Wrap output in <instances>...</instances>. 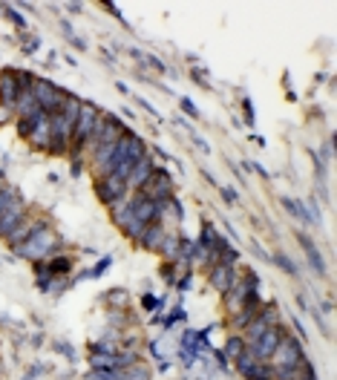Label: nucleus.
I'll list each match as a JSON object with an SVG mask.
<instances>
[{
    "mask_svg": "<svg viewBox=\"0 0 337 380\" xmlns=\"http://www.w3.org/2000/svg\"><path fill=\"white\" fill-rule=\"evenodd\" d=\"M306 352L294 334H283V340L277 343L274 354L268 357V366H271V380H300V369L306 363Z\"/></svg>",
    "mask_w": 337,
    "mask_h": 380,
    "instance_id": "f257e3e1",
    "label": "nucleus"
},
{
    "mask_svg": "<svg viewBox=\"0 0 337 380\" xmlns=\"http://www.w3.org/2000/svg\"><path fill=\"white\" fill-rule=\"evenodd\" d=\"M81 98L67 95L63 107L50 115V124H52V139H50V153L52 156H70V144H72V127L78 121V112H81Z\"/></svg>",
    "mask_w": 337,
    "mask_h": 380,
    "instance_id": "f03ea898",
    "label": "nucleus"
},
{
    "mask_svg": "<svg viewBox=\"0 0 337 380\" xmlns=\"http://www.w3.org/2000/svg\"><path fill=\"white\" fill-rule=\"evenodd\" d=\"M61 251V237L52 230L50 222H43L35 234H32L23 245L18 248H12V254L14 257H21V259H29V262H43V259H50Z\"/></svg>",
    "mask_w": 337,
    "mask_h": 380,
    "instance_id": "7ed1b4c3",
    "label": "nucleus"
},
{
    "mask_svg": "<svg viewBox=\"0 0 337 380\" xmlns=\"http://www.w3.org/2000/svg\"><path fill=\"white\" fill-rule=\"evenodd\" d=\"M101 119V110L95 104H81V112H78V121L72 127V144H70V156L72 161H84L87 159V141L92 136L95 124Z\"/></svg>",
    "mask_w": 337,
    "mask_h": 380,
    "instance_id": "20e7f679",
    "label": "nucleus"
},
{
    "mask_svg": "<svg viewBox=\"0 0 337 380\" xmlns=\"http://www.w3.org/2000/svg\"><path fill=\"white\" fill-rule=\"evenodd\" d=\"M32 95H35V101H38V110H41V112L55 115V112L63 107V101H67L70 92L58 90L52 81H46V78H35V84H32Z\"/></svg>",
    "mask_w": 337,
    "mask_h": 380,
    "instance_id": "39448f33",
    "label": "nucleus"
},
{
    "mask_svg": "<svg viewBox=\"0 0 337 380\" xmlns=\"http://www.w3.org/2000/svg\"><path fill=\"white\" fill-rule=\"evenodd\" d=\"M280 323V314H277V306L271 303V306H263L260 308V314L243 328V340H245V346H254L256 340H260L271 326H277Z\"/></svg>",
    "mask_w": 337,
    "mask_h": 380,
    "instance_id": "423d86ee",
    "label": "nucleus"
},
{
    "mask_svg": "<svg viewBox=\"0 0 337 380\" xmlns=\"http://www.w3.org/2000/svg\"><path fill=\"white\" fill-rule=\"evenodd\" d=\"M234 366H236L239 374L248 377V380H271V366L256 357V354L248 349V346H245L243 352H239V357L234 360Z\"/></svg>",
    "mask_w": 337,
    "mask_h": 380,
    "instance_id": "0eeeda50",
    "label": "nucleus"
},
{
    "mask_svg": "<svg viewBox=\"0 0 337 380\" xmlns=\"http://www.w3.org/2000/svg\"><path fill=\"white\" fill-rule=\"evenodd\" d=\"M173 188H176L173 185V176L165 168H156L153 176L147 179V185H144L139 193H144L150 202H162V199H170V196H173Z\"/></svg>",
    "mask_w": 337,
    "mask_h": 380,
    "instance_id": "6e6552de",
    "label": "nucleus"
},
{
    "mask_svg": "<svg viewBox=\"0 0 337 380\" xmlns=\"http://www.w3.org/2000/svg\"><path fill=\"white\" fill-rule=\"evenodd\" d=\"M92 188H95V196L101 199V205H112V202H119L124 193H130L127 190V181L119 179V176H104V179H92Z\"/></svg>",
    "mask_w": 337,
    "mask_h": 380,
    "instance_id": "1a4fd4ad",
    "label": "nucleus"
},
{
    "mask_svg": "<svg viewBox=\"0 0 337 380\" xmlns=\"http://www.w3.org/2000/svg\"><path fill=\"white\" fill-rule=\"evenodd\" d=\"M236 279H239V266H231V262H222V259H216V266L207 271V283H211L216 294H225Z\"/></svg>",
    "mask_w": 337,
    "mask_h": 380,
    "instance_id": "9d476101",
    "label": "nucleus"
},
{
    "mask_svg": "<svg viewBox=\"0 0 337 380\" xmlns=\"http://www.w3.org/2000/svg\"><path fill=\"white\" fill-rule=\"evenodd\" d=\"M285 332H288V328H285L283 323H277V326H271V328H268V332H265V334H263L260 340H256L254 346H248V349H251V352L256 354V357H260L263 363H268V357H271V354H274V349H277V343L283 340V334H285Z\"/></svg>",
    "mask_w": 337,
    "mask_h": 380,
    "instance_id": "9b49d317",
    "label": "nucleus"
},
{
    "mask_svg": "<svg viewBox=\"0 0 337 380\" xmlns=\"http://www.w3.org/2000/svg\"><path fill=\"white\" fill-rule=\"evenodd\" d=\"M265 303L260 300V288H254L251 294H248V300L239 306V311L236 314H231V326L236 328V332H243V328L256 317V314H260V308H263Z\"/></svg>",
    "mask_w": 337,
    "mask_h": 380,
    "instance_id": "f8f14e48",
    "label": "nucleus"
},
{
    "mask_svg": "<svg viewBox=\"0 0 337 380\" xmlns=\"http://www.w3.org/2000/svg\"><path fill=\"white\" fill-rule=\"evenodd\" d=\"M50 139H52V124H50V115L46 112H38L32 119V133H29V147L35 150H50Z\"/></svg>",
    "mask_w": 337,
    "mask_h": 380,
    "instance_id": "ddd939ff",
    "label": "nucleus"
},
{
    "mask_svg": "<svg viewBox=\"0 0 337 380\" xmlns=\"http://www.w3.org/2000/svg\"><path fill=\"white\" fill-rule=\"evenodd\" d=\"M43 222H46V219H43V217H38L35 210H26V217H23V219L18 222V228H14L12 234L6 237L9 248H18V245H23V242H26V239H29L32 234H35V230H38V228H41Z\"/></svg>",
    "mask_w": 337,
    "mask_h": 380,
    "instance_id": "4468645a",
    "label": "nucleus"
},
{
    "mask_svg": "<svg viewBox=\"0 0 337 380\" xmlns=\"http://www.w3.org/2000/svg\"><path fill=\"white\" fill-rule=\"evenodd\" d=\"M26 210H29V205L23 202V196H18L3 213H0V239H6L14 228H18V222L26 217Z\"/></svg>",
    "mask_w": 337,
    "mask_h": 380,
    "instance_id": "2eb2a0df",
    "label": "nucleus"
},
{
    "mask_svg": "<svg viewBox=\"0 0 337 380\" xmlns=\"http://www.w3.org/2000/svg\"><path fill=\"white\" fill-rule=\"evenodd\" d=\"M153 170H156V161L150 159V153L144 156V159H139V161L133 164L130 176H127V190H130V193H139L144 185H147V179L153 176Z\"/></svg>",
    "mask_w": 337,
    "mask_h": 380,
    "instance_id": "dca6fc26",
    "label": "nucleus"
},
{
    "mask_svg": "<svg viewBox=\"0 0 337 380\" xmlns=\"http://www.w3.org/2000/svg\"><path fill=\"white\" fill-rule=\"evenodd\" d=\"M18 95H21L18 72H14V70H3V72H0V104L14 110V101H18Z\"/></svg>",
    "mask_w": 337,
    "mask_h": 380,
    "instance_id": "f3484780",
    "label": "nucleus"
},
{
    "mask_svg": "<svg viewBox=\"0 0 337 380\" xmlns=\"http://www.w3.org/2000/svg\"><path fill=\"white\" fill-rule=\"evenodd\" d=\"M156 205V222L159 225H173V222H182V205L176 196H170V199H162V202H153Z\"/></svg>",
    "mask_w": 337,
    "mask_h": 380,
    "instance_id": "a211bd4d",
    "label": "nucleus"
},
{
    "mask_svg": "<svg viewBox=\"0 0 337 380\" xmlns=\"http://www.w3.org/2000/svg\"><path fill=\"white\" fill-rule=\"evenodd\" d=\"M165 239H167V228H165V225H159V222H150L147 230L141 234L139 245L144 248V251L159 254V251H162V245H165Z\"/></svg>",
    "mask_w": 337,
    "mask_h": 380,
    "instance_id": "6ab92c4d",
    "label": "nucleus"
},
{
    "mask_svg": "<svg viewBox=\"0 0 337 380\" xmlns=\"http://www.w3.org/2000/svg\"><path fill=\"white\" fill-rule=\"evenodd\" d=\"M43 266H46V271H50L52 277H67L75 268V259L70 254H55L50 259H43Z\"/></svg>",
    "mask_w": 337,
    "mask_h": 380,
    "instance_id": "aec40b11",
    "label": "nucleus"
},
{
    "mask_svg": "<svg viewBox=\"0 0 337 380\" xmlns=\"http://www.w3.org/2000/svg\"><path fill=\"white\" fill-rule=\"evenodd\" d=\"M297 239H300V245H303V251L309 254V259H312V268H314L317 274H326V262H323V257H320V251L314 248V242H312L306 234H297Z\"/></svg>",
    "mask_w": 337,
    "mask_h": 380,
    "instance_id": "412c9836",
    "label": "nucleus"
},
{
    "mask_svg": "<svg viewBox=\"0 0 337 380\" xmlns=\"http://www.w3.org/2000/svg\"><path fill=\"white\" fill-rule=\"evenodd\" d=\"M243 349H245V340H243V334H231L228 340H225V349H222V354H219L225 366H228V360H236Z\"/></svg>",
    "mask_w": 337,
    "mask_h": 380,
    "instance_id": "4be33fe9",
    "label": "nucleus"
},
{
    "mask_svg": "<svg viewBox=\"0 0 337 380\" xmlns=\"http://www.w3.org/2000/svg\"><path fill=\"white\" fill-rule=\"evenodd\" d=\"M150 377H153V372H150V366L141 357L124 369V380H150Z\"/></svg>",
    "mask_w": 337,
    "mask_h": 380,
    "instance_id": "5701e85b",
    "label": "nucleus"
},
{
    "mask_svg": "<svg viewBox=\"0 0 337 380\" xmlns=\"http://www.w3.org/2000/svg\"><path fill=\"white\" fill-rule=\"evenodd\" d=\"M92 380H124V369H92Z\"/></svg>",
    "mask_w": 337,
    "mask_h": 380,
    "instance_id": "b1692460",
    "label": "nucleus"
},
{
    "mask_svg": "<svg viewBox=\"0 0 337 380\" xmlns=\"http://www.w3.org/2000/svg\"><path fill=\"white\" fill-rule=\"evenodd\" d=\"M18 196H21V190H18V188H12V185H6L3 190H0V213H3L14 199H18Z\"/></svg>",
    "mask_w": 337,
    "mask_h": 380,
    "instance_id": "393cba45",
    "label": "nucleus"
},
{
    "mask_svg": "<svg viewBox=\"0 0 337 380\" xmlns=\"http://www.w3.org/2000/svg\"><path fill=\"white\" fill-rule=\"evenodd\" d=\"M127 291H112V294H107V303L110 306H116V311H127Z\"/></svg>",
    "mask_w": 337,
    "mask_h": 380,
    "instance_id": "a878e982",
    "label": "nucleus"
},
{
    "mask_svg": "<svg viewBox=\"0 0 337 380\" xmlns=\"http://www.w3.org/2000/svg\"><path fill=\"white\" fill-rule=\"evenodd\" d=\"M283 205H285L288 210H292L300 222H309V208H303L300 202H292V199H283Z\"/></svg>",
    "mask_w": 337,
    "mask_h": 380,
    "instance_id": "bb28decb",
    "label": "nucleus"
},
{
    "mask_svg": "<svg viewBox=\"0 0 337 380\" xmlns=\"http://www.w3.org/2000/svg\"><path fill=\"white\" fill-rule=\"evenodd\" d=\"M9 121H14V110L0 104V124H9Z\"/></svg>",
    "mask_w": 337,
    "mask_h": 380,
    "instance_id": "cd10ccee",
    "label": "nucleus"
},
{
    "mask_svg": "<svg viewBox=\"0 0 337 380\" xmlns=\"http://www.w3.org/2000/svg\"><path fill=\"white\" fill-rule=\"evenodd\" d=\"M274 259H277V262H280V266H283V271H288V274H297V268L292 266V259H288V257H283V254H277Z\"/></svg>",
    "mask_w": 337,
    "mask_h": 380,
    "instance_id": "c85d7f7f",
    "label": "nucleus"
},
{
    "mask_svg": "<svg viewBox=\"0 0 337 380\" xmlns=\"http://www.w3.org/2000/svg\"><path fill=\"white\" fill-rule=\"evenodd\" d=\"M182 110H185L187 115H194V119L199 115V112H196V107H194V101H190V98H182Z\"/></svg>",
    "mask_w": 337,
    "mask_h": 380,
    "instance_id": "c756f323",
    "label": "nucleus"
},
{
    "mask_svg": "<svg viewBox=\"0 0 337 380\" xmlns=\"http://www.w3.org/2000/svg\"><path fill=\"white\" fill-rule=\"evenodd\" d=\"M222 196H225V199H228V202H234V199H236V190H234V188H225V190H222Z\"/></svg>",
    "mask_w": 337,
    "mask_h": 380,
    "instance_id": "7c9ffc66",
    "label": "nucleus"
},
{
    "mask_svg": "<svg viewBox=\"0 0 337 380\" xmlns=\"http://www.w3.org/2000/svg\"><path fill=\"white\" fill-rule=\"evenodd\" d=\"M6 188V179H3V173H0V190H3Z\"/></svg>",
    "mask_w": 337,
    "mask_h": 380,
    "instance_id": "2f4dec72",
    "label": "nucleus"
}]
</instances>
